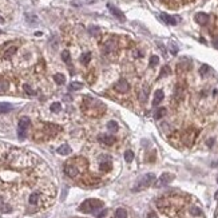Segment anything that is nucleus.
I'll return each mask as SVG.
<instances>
[{
    "instance_id": "nucleus-40",
    "label": "nucleus",
    "mask_w": 218,
    "mask_h": 218,
    "mask_svg": "<svg viewBox=\"0 0 218 218\" xmlns=\"http://www.w3.org/2000/svg\"><path fill=\"white\" fill-rule=\"evenodd\" d=\"M217 182H218V178H217Z\"/></svg>"
},
{
    "instance_id": "nucleus-11",
    "label": "nucleus",
    "mask_w": 218,
    "mask_h": 218,
    "mask_svg": "<svg viewBox=\"0 0 218 218\" xmlns=\"http://www.w3.org/2000/svg\"><path fill=\"white\" fill-rule=\"evenodd\" d=\"M161 19L163 20L165 23H167V24H171V26H175V24H177V22H178L177 18L170 16V15H167V14H162L161 15Z\"/></svg>"
},
{
    "instance_id": "nucleus-24",
    "label": "nucleus",
    "mask_w": 218,
    "mask_h": 218,
    "mask_svg": "<svg viewBox=\"0 0 218 218\" xmlns=\"http://www.w3.org/2000/svg\"><path fill=\"white\" fill-rule=\"evenodd\" d=\"M91 60V54L90 52H86V54H83L82 55V58H80V62L83 63V64H89V62Z\"/></svg>"
},
{
    "instance_id": "nucleus-16",
    "label": "nucleus",
    "mask_w": 218,
    "mask_h": 218,
    "mask_svg": "<svg viewBox=\"0 0 218 218\" xmlns=\"http://www.w3.org/2000/svg\"><path fill=\"white\" fill-rule=\"evenodd\" d=\"M147 90H149L147 87H143V90L139 92V100H140L142 103H143V102H146V99H147V97H149Z\"/></svg>"
},
{
    "instance_id": "nucleus-22",
    "label": "nucleus",
    "mask_w": 218,
    "mask_h": 218,
    "mask_svg": "<svg viewBox=\"0 0 218 218\" xmlns=\"http://www.w3.org/2000/svg\"><path fill=\"white\" fill-rule=\"evenodd\" d=\"M82 87H83V84L79 83V82H71V84H70L68 89H70L71 91H76V90H80Z\"/></svg>"
},
{
    "instance_id": "nucleus-19",
    "label": "nucleus",
    "mask_w": 218,
    "mask_h": 218,
    "mask_svg": "<svg viewBox=\"0 0 218 218\" xmlns=\"http://www.w3.org/2000/svg\"><path fill=\"white\" fill-rule=\"evenodd\" d=\"M54 80L58 84H64L66 78H64V75H62V74H55V75H54Z\"/></svg>"
},
{
    "instance_id": "nucleus-34",
    "label": "nucleus",
    "mask_w": 218,
    "mask_h": 218,
    "mask_svg": "<svg viewBox=\"0 0 218 218\" xmlns=\"http://www.w3.org/2000/svg\"><path fill=\"white\" fill-rule=\"evenodd\" d=\"M169 71H170V68L167 67V66H165V67L162 68V74H161V76H163V75H166V74H169Z\"/></svg>"
},
{
    "instance_id": "nucleus-30",
    "label": "nucleus",
    "mask_w": 218,
    "mask_h": 218,
    "mask_svg": "<svg viewBox=\"0 0 218 218\" xmlns=\"http://www.w3.org/2000/svg\"><path fill=\"white\" fill-rule=\"evenodd\" d=\"M158 62H159V58L158 56H155V55H154V56H151L150 58V67H154V66H157V64H158Z\"/></svg>"
},
{
    "instance_id": "nucleus-38",
    "label": "nucleus",
    "mask_w": 218,
    "mask_h": 218,
    "mask_svg": "<svg viewBox=\"0 0 218 218\" xmlns=\"http://www.w3.org/2000/svg\"><path fill=\"white\" fill-rule=\"evenodd\" d=\"M214 199H217V201H218V191L214 194Z\"/></svg>"
},
{
    "instance_id": "nucleus-32",
    "label": "nucleus",
    "mask_w": 218,
    "mask_h": 218,
    "mask_svg": "<svg viewBox=\"0 0 218 218\" xmlns=\"http://www.w3.org/2000/svg\"><path fill=\"white\" fill-rule=\"evenodd\" d=\"M199 71H201V75H206V74L210 71V67H209L207 64H203V66L201 67V70H199Z\"/></svg>"
},
{
    "instance_id": "nucleus-2",
    "label": "nucleus",
    "mask_w": 218,
    "mask_h": 218,
    "mask_svg": "<svg viewBox=\"0 0 218 218\" xmlns=\"http://www.w3.org/2000/svg\"><path fill=\"white\" fill-rule=\"evenodd\" d=\"M103 206V202L99 201V199H95V198H91V199H86L83 203L79 206V210L83 213H92L95 210L100 209Z\"/></svg>"
},
{
    "instance_id": "nucleus-14",
    "label": "nucleus",
    "mask_w": 218,
    "mask_h": 218,
    "mask_svg": "<svg viewBox=\"0 0 218 218\" xmlns=\"http://www.w3.org/2000/svg\"><path fill=\"white\" fill-rule=\"evenodd\" d=\"M114 218H127V211L122 207L115 210V214H114Z\"/></svg>"
},
{
    "instance_id": "nucleus-23",
    "label": "nucleus",
    "mask_w": 218,
    "mask_h": 218,
    "mask_svg": "<svg viewBox=\"0 0 218 218\" xmlns=\"http://www.w3.org/2000/svg\"><path fill=\"white\" fill-rule=\"evenodd\" d=\"M50 110H51L52 113H59V111L62 110V105H60L59 102H55V103H52V105H51Z\"/></svg>"
},
{
    "instance_id": "nucleus-10",
    "label": "nucleus",
    "mask_w": 218,
    "mask_h": 218,
    "mask_svg": "<svg viewBox=\"0 0 218 218\" xmlns=\"http://www.w3.org/2000/svg\"><path fill=\"white\" fill-rule=\"evenodd\" d=\"M106 161H102L100 162V170L103 171H110L111 170V158L108 155H105Z\"/></svg>"
},
{
    "instance_id": "nucleus-27",
    "label": "nucleus",
    "mask_w": 218,
    "mask_h": 218,
    "mask_svg": "<svg viewBox=\"0 0 218 218\" xmlns=\"http://www.w3.org/2000/svg\"><path fill=\"white\" fill-rule=\"evenodd\" d=\"M114 47H115V43H114V40L107 42V43L105 44V52H110V51H113Z\"/></svg>"
},
{
    "instance_id": "nucleus-37",
    "label": "nucleus",
    "mask_w": 218,
    "mask_h": 218,
    "mask_svg": "<svg viewBox=\"0 0 218 218\" xmlns=\"http://www.w3.org/2000/svg\"><path fill=\"white\" fill-rule=\"evenodd\" d=\"M213 46H214L215 48L218 50V40H214V42H213Z\"/></svg>"
},
{
    "instance_id": "nucleus-17",
    "label": "nucleus",
    "mask_w": 218,
    "mask_h": 218,
    "mask_svg": "<svg viewBox=\"0 0 218 218\" xmlns=\"http://www.w3.org/2000/svg\"><path fill=\"white\" fill-rule=\"evenodd\" d=\"M0 210H1L3 213H10V211L12 210V207L8 206L7 203H4V201H3L1 198H0Z\"/></svg>"
},
{
    "instance_id": "nucleus-9",
    "label": "nucleus",
    "mask_w": 218,
    "mask_h": 218,
    "mask_svg": "<svg viewBox=\"0 0 218 218\" xmlns=\"http://www.w3.org/2000/svg\"><path fill=\"white\" fill-rule=\"evenodd\" d=\"M173 179H174V175L170 174V173H165V174H162L161 178H159L158 185H167V183H170Z\"/></svg>"
},
{
    "instance_id": "nucleus-31",
    "label": "nucleus",
    "mask_w": 218,
    "mask_h": 218,
    "mask_svg": "<svg viewBox=\"0 0 218 218\" xmlns=\"http://www.w3.org/2000/svg\"><path fill=\"white\" fill-rule=\"evenodd\" d=\"M89 32L91 34V35H95V36H97V35H99L100 30H99L98 27H90V28H89Z\"/></svg>"
},
{
    "instance_id": "nucleus-39",
    "label": "nucleus",
    "mask_w": 218,
    "mask_h": 218,
    "mask_svg": "<svg viewBox=\"0 0 218 218\" xmlns=\"http://www.w3.org/2000/svg\"><path fill=\"white\" fill-rule=\"evenodd\" d=\"M0 23H4V19H3V18H0Z\"/></svg>"
},
{
    "instance_id": "nucleus-20",
    "label": "nucleus",
    "mask_w": 218,
    "mask_h": 218,
    "mask_svg": "<svg viewBox=\"0 0 218 218\" xmlns=\"http://www.w3.org/2000/svg\"><path fill=\"white\" fill-rule=\"evenodd\" d=\"M165 114H166V108L161 107V108H158V110L155 111V114H154V118H155V119H161L162 116H165Z\"/></svg>"
},
{
    "instance_id": "nucleus-13",
    "label": "nucleus",
    "mask_w": 218,
    "mask_h": 218,
    "mask_svg": "<svg viewBox=\"0 0 218 218\" xmlns=\"http://www.w3.org/2000/svg\"><path fill=\"white\" fill-rule=\"evenodd\" d=\"M12 108H14V106L11 105V103H0V113H8V111H11Z\"/></svg>"
},
{
    "instance_id": "nucleus-33",
    "label": "nucleus",
    "mask_w": 218,
    "mask_h": 218,
    "mask_svg": "<svg viewBox=\"0 0 218 218\" xmlns=\"http://www.w3.org/2000/svg\"><path fill=\"white\" fill-rule=\"evenodd\" d=\"M24 91L27 92L28 95H35L36 94V92L34 91L32 89H31V86H28V84H24Z\"/></svg>"
},
{
    "instance_id": "nucleus-25",
    "label": "nucleus",
    "mask_w": 218,
    "mask_h": 218,
    "mask_svg": "<svg viewBox=\"0 0 218 218\" xmlns=\"http://www.w3.org/2000/svg\"><path fill=\"white\" fill-rule=\"evenodd\" d=\"M132 159H134V153H132L131 150H127L126 153H124V161L126 162H132Z\"/></svg>"
},
{
    "instance_id": "nucleus-36",
    "label": "nucleus",
    "mask_w": 218,
    "mask_h": 218,
    "mask_svg": "<svg viewBox=\"0 0 218 218\" xmlns=\"http://www.w3.org/2000/svg\"><path fill=\"white\" fill-rule=\"evenodd\" d=\"M191 213H195V215H198V214H201V210H198V209H191Z\"/></svg>"
},
{
    "instance_id": "nucleus-28",
    "label": "nucleus",
    "mask_w": 218,
    "mask_h": 218,
    "mask_svg": "<svg viewBox=\"0 0 218 218\" xmlns=\"http://www.w3.org/2000/svg\"><path fill=\"white\" fill-rule=\"evenodd\" d=\"M16 50H18V48H16L15 46H14V47H10V48L7 50L6 52H4V58H11L12 55H14L15 52H16Z\"/></svg>"
},
{
    "instance_id": "nucleus-12",
    "label": "nucleus",
    "mask_w": 218,
    "mask_h": 218,
    "mask_svg": "<svg viewBox=\"0 0 218 218\" xmlns=\"http://www.w3.org/2000/svg\"><path fill=\"white\" fill-rule=\"evenodd\" d=\"M56 151L60 155H68V154H71V147L68 145H63V146H60Z\"/></svg>"
},
{
    "instance_id": "nucleus-29",
    "label": "nucleus",
    "mask_w": 218,
    "mask_h": 218,
    "mask_svg": "<svg viewBox=\"0 0 218 218\" xmlns=\"http://www.w3.org/2000/svg\"><path fill=\"white\" fill-rule=\"evenodd\" d=\"M62 59L64 60L66 63H68V62H70V52H68L67 50H64V51L62 52Z\"/></svg>"
},
{
    "instance_id": "nucleus-7",
    "label": "nucleus",
    "mask_w": 218,
    "mask_h": 218,
    "mask_svg": "<svg viewBox=\"0 0 218 218\" xmlns=\"http://www.w3.org/2000/svg\"><path fill=\"white\" fill-rule=\"evenodd\" d=\"M195 22L198 23V24H201V26H205V24H207V22H209V15L207 14H203V12H198V14L195 15Z\"/></svg>"
},
{
    "instance_id": "nucleus-26",
    "label": "nucleus",
    "mask_w": 218,
    "mask_h": 218,
    "mask_svg": "<svg viewBox=\"0 0 218 218\" xmlns=\"http://www.w3.org/2000/svg\"><path fill=\"white\" fill-rule=\"evenodd\" d=\"M107 129L110 130L111 132H114V131H116V130H118V124H116L115 121H110L107 123Z\"/></svg>"
},
{
    "instance_id": "nucleus-5",
    "label": "nucleus",
    "mask_w": 218,
    "mask_h": 218,
    "mask_svg": "<svg viewBox=\"0 0 218 218\" xmlns=\"http://www.w3.org/2000/svg\"><path fill=\"white\" fill-rule=\"evenodd\" d=\"M107 7H108V10L111 11V14H113L114 16L118 18V19L121 20V22H124V19H126V18H124V14L121 11V10L116 8V7L113 6V4H107Z\"/></svg>"
},
{
    "instance_id": "nucleus-4",
    "label": "nucleus",
    "mask_w": 218,
    "mask_h": 218,
    "mask_svg": "<svg viewBox=\"0 0 218 218\" xmlns=\"http://www.w3.org/2000/svg\"><path fill=\"white\" fill-rule=\"evenodd\" d=\"M114 89L116 90L118 92H127L130 90V84H129V82L127 80H124V79H121V80H118L115 83V86H114Z\"/></svg>"
},
{
    "instance_id": "nucleus-18",
    "label": "nucleus",
    "mask_w": 218,
    "mask_h": 218,
    "mask_svg": "<svg viewBox=\"0 0 218 218\" xmlns=\"http://www.w3.org/2000/svg\"><path fill=\"white\" fill-rule=\"evenodd\" d=\"M8 90V82L6 80V79L3 78H0V94L4 91H7Z\"/></svg>"
},
{
    "instance_id": "nucleus-8",
    "label": "nucleus",
    "mask_w": 218,
    "mask_h": 218,
    "mask_svg": "<svg viewBox=\"0 0 218 218\" xmlns=\"http://www.w3.org/2000/svg\"><path fill=\"white\" fill-rule=\"evenodd\" d=\"M99 142H102V143H105L106 146H111V145H114V142H115V138L113 137V135H99Z\"/></svg>"
},
{
    "instance_id": "nucleus-6",
    "label": "nucleus",
    "mask_w": 218,
    "mask_h": 218,
    "mask_svg": "<svg viewBox=\"0 0 218 218\" xmlns=\"http://www.w3.org/2000/svg\"><path fill=\"white\" fill-rule=\"evenodd\" d=\"M64 173L68 175V177L75 178L76 175L79 174V170H78V167H75L74 165H66V166H64Z\"/></svg>"
},
{
    "instance_id": "nucleus-3",
    "label": "nucleus",
    "mask_w": 218,
    "mask_h": 218,
    "mask_svg": "<svg viewBox=\"0 0 218 218\" xmlns=\"http://www.w3.org/2000/svg\"><path fill=\"white\" fill-rule=\"evenodd\" d=\"M28 127H30V119H28L27 116L20 118L19 124H18V135H19L20 139H24V138H26Z\"/></svg>"
},
{
    "instance_id": "nucleus-15",
    "label": "nucleus",
    "mask_w": 218,
    "mask_h": 218,
    "mask_svg": "<svg viewBox=\"0 0 218 218\" xmlns=\"http://www.w3.org/2000/svg\"><path fill=\"white\" fill-rule=\"evenodd\" d=\"M163 91H161V90H158V91L155 92V97H154V105H158V103L162 102V99H163Z\"/></svg>"
},
{
    "instance_id": "nucleus-1",
    "label": "nucleus",
    "mask_w": 218,
    "mask_h": 218,
    "mask_svg": "<svg viewBox=\"0 0 218 218\" xmlns=\"http://www.w3.org/2000/svg\"><path fill=\"white\" fill-rule=\"evenodd\" d=\"M155 181V175L153 173H149V174L142 175L140 178H138V181L135 182V185L132 186V191H142L145 189H147L151 183Z\"/></svg>"
},
{
    "instance_id": "nucleus-35",
    "label": "nucleus",
    "mask_w": 218,
    "mask_h": 218,
    "mask_svg": "<svg viewBox=\"0 0 218 218\" xmlns=\"http://www.w3.org/2000/svg\"><path fill=\"white\" fill-rule=\"evenodd\" d=\"M106 214H107V210H103V211H100L99 214H97V218H102V217H105Z\"/></svg>"
},
{
    "instance_id": "nucleus-21",
    "label": "nucleus",
    "mask_w": 218,
    "mask_h": 218,
    "mask_svg": "<svg viewBox=\"0 0 218 218\" xmlns=\"http://www.w3.org/2000/svg\"><path fill=\"white\" fill-rule=\"evenodd\" d=\"M28 202H30L31 205H36L39 202V194L38 193H32L30 195V198H28Z\"/></svg>"
}]
</instances>
